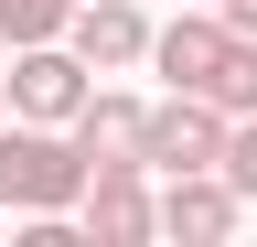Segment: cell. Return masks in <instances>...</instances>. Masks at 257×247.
Segmentation results:
<instances>
[{
	"mask_svg": "<svg viewBox=\"0 0 257 247\" xmlns=\"http://www.w3.org/2000/svg\"><path fill=\"white\" fill-rule=\"evenodd\" d=\"M86 140L54 129V118H0V204L11 215H86Z\"/></svg>",
	"mask_w": 257,
	"mask_h": 247,
	"instance_id": "1",
	"label": "cell"
},
{
	"mask_svg": "<svg viewBox=\"0 0 257 247\" xmlns=\"http://www.w3.org/2000/svg\"><path fill=\"white\" fill-rule=\"evenodd\" d=\"M225 140H236V108L193 97V86H172V97L150 108V172H225Z\"/></svg>",
	"mask_w": 257,
	"mask_h": 247,
	"instance_id": "2",
	"label": "cell"
},
{
	"mask_svg": "<svg viewBox=\"0 0 257 247\" xmlns=\"http://www.w3.org/2000/svg\"><path fill=\"white\" fill-rule=\"evenodd\" d=\"M236 43H246V33H236V22L214 11V0H182V11L161 22L150 65L172 75V86H193V97H214V86H225V65H236Z\"/></svg>",
	"mask_w": 257,
	"mask_h": 247,
	"instance_id": "3",
	"label": "cell"
},
{
	"mask_svg": "<svg viewBox=\"0 0 257 247\" xmlns=\"http://www.w3.org/2000/svg\"><path fill=\"white\" fill-rule=\"evenodd\" d=\"M96 97V65L75 43H22L11 54V118H54V129H75V108Z\"/></svg>",
	"mask_w": 257,
	"mask_h": 247,
	"instance_id": "4",
	"label": "cell"
},
{
	"mask_svg": "<svg viewBox=\"0 0 257 247\" xmlns=\"http://www.w3.org/2000/svg\"><path fill=\"white\" fill-rule=\"evenodd\" d=\"M140 236H161L150 161H96V183H86V247H140Z\"/></svg>",
	"mask_w": 257,
	"mask_h": 247,
	"instance_id": "5",
	"label": "cell"
},
{
	"mask_svg": "<svg viewBox=\"0 0 257 247\" xmlns=\"http://www.w3.org/2000/svg\"><path fill=\"white\" fill-rule=\"evenodd\" d=\"M236 215H246V194L225 172H172L161 183V236H182V247H225Z\"/></svg>",
	"mask_w": 257,
	"mask_h": 247,
	"instance_id": "6",
	"label": "cell"
},
{
	"mask_svg": "<svg viewBox=\"0 0 257 247\" xmlns=\"http://www.w3.org/2000/svg\"><path fill=\"white\" fill-rule=\"evenodd\" d=\"M64 43H75L96 75H118V65H140L161 33H150V11H140V0H75V33H64Z\"/></svg>",
	"mask_w": 257,
	"mask_h": 247,
	"instance_id": "7",
	"label": "cell"
},
{
	"mask_svg": "<svg viewBox=\"0 0 257 247\" xmlns=\"http://www.w3.org/2000/svg\"><path fill=\"white\" fill-rule=\"evenodd\" d=\"M75 140H86V161H150V108L118 97V86H96L75 108Z\"/></svg>",
	"mask_w": 257,
	"mask_h": 247,
	"instance_id": "8",
	"label": "cell"
},
{
	"mask_svg": "<svg viewBox=\"0 0 257 247\" xmlns=\"http://www.w3.org/2000/svg\"><path fill=\"white\" fill-rule=\"evenodd\" d=\"M64 33H75V0H0V43H64Z\"/></svg>",
	"mask_w": 257,
	"mask_h": 247,
	"instance_id": "9",
	"label": "cell"
},
{
	"mask_svg": "<svg viewBox=\"0 0 257 247\" xmlns=\"http://www.w3.org/2000/svg\"><path fill=\"white\" fill-rule=\"evenodd\" d=\"M225 183H236V194L257 204V108L236 118V140H225Z\"/></svg>",
	"mask_w": 257,
	"mask_h": 247,
	"instance_id": "10",
	"label": "cell"
},
{
	"mask_svg": "<svg viewBox=\"0 0 257 247\" xmlns=\"http://www.w3.org/2000/svg\"><path fill=\"white\" fill-rule=\"evenodd\" d=\"M225 22H236V33H257V0H225Z\"/></svg>",
	"mask_w": 257,
	"mask_h": 247,
	"instance_id": "11",
	"label": "cell"
},
{
	"mask_svg": "<svg viewBox=\"0 0 257 247\" xmlns=\"http://www.w3.org/2000/svg\"><path fill=\"white\" fill-rule=\"evenodd\" d=\"M0 118H11V65H0Z\"/></svg>",
	"mask_w": 257,
	"mask_h": 247,
	"instance_id": "12",
	"label": "cell"
},
{
	"mask_svg": "<svg viewBox=\"0 0 257 247\" xmlns=\"http://www.w3.org/2000/svg\"><path fill=\"white\" fill-rule=\"evenodd\" d=\"M0 226H11V204H0Z\"/></svg>",
	"mask_w": 257,
	"mask_h": 247,
	"instance_id": "13",
	"label": "cell"
},
{
	"mask_svg": "<svg viewBox=\"0 0 257 247\" xmlns=\"http://www.w3.org/2000/svg\"><path fill=\"white\" fill-rule=\"evenodd\" d=\"M214 11H225V0H214Z\"/></svg>",
	"mask_w": 257,
	"mask_h": 247,
	"instance_id": "14",
	"label": "cell"
}]
</instances>
